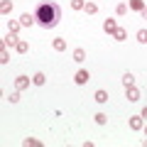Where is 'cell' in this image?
I'll use <instances>...</instances> for the list:
<instances>
[{
	"label": "cell",
	"instance_id": "6da1fadb",
	"mask_svg": "<svg viewBox=\"0 0 147 147\" xmlns=\"http://www.w3.org/2000/svg\"><path fill=\"white\" fill-rule=\"evenodd\" d=\"M34 17H37V25L44 27V30H49V27H57L59 20H61V7H59L57 3H42V5L37 7Z\"/></svg>",
	"mask_w": 147,
	"mask_h": 147
},
{
	"label": "cell",
	"instance_id": "7a4b0ae2",
	"mask_svg": "<svg viewBox=\"0 0 147 147\" xmlns=\"http://www.w3.org/2000/svg\"><path fill=\"white\" fill-rule=\"evenodd\" d=\"M74 81H76L79 86H84V84H88V81H91V74L86 71V69H79V71H76V76H74Z\"/></svg>",
	"mask_w": 147,
	"mask_h": 147
},
{
	"label": "cell",
	"instance_id": "3957f363",
	"mask_svg": "<svg viewBox=\"0 0 147 147\" xmlns=\"http://www.w3.org/2000/svg\"><path fill=\"white\" fill-rule=\"evenodd\" d=\"M142 127H145V118H142V115H132L130 118V130H142Z\"/></svg>",
	"mask_w": 147,
	"mask_h": 147
},
{
	"label": "cell",
	"instance_id": "277c9868",
	"mask_svg": "<svg viewBox=\"0 0 147 147\" xmlns=\"http://www.w3.org/2000/svg\"><path fill=\"white\" fill-rule=\"evenodd\" d=\"M30 76H17V79H15V88L17 91H25V88H30Z\"/></svg>",
	"mask_w": 147,
	"mask_h": 147
},
{
	"label": "cell",
	"instance_id": "5b68a950",
	"mask_svg": "<svg viewBox=\"0 0 147 147\" xmlns=\"http://www.w3.org/2000/svg\"><path fill=\"white\" fill-rule=\"evenodd\" d=\"M127 100H130V103H137V100H140V88H135V86H127Z\"/></svg>",
	"mask_w": 147,
	"mask_h": 147
},
{
	"label": "cell",
	"instance_id": "8992f818",
	"mask_svg": "<svg viewBox=\"0 0 147 147\" xmlns=\"http://www.w3.org/2000/svg\"><path fill=\"white\" fill-rule=\"evenodd\" d=\"M17 42H20V39H17L15 32H7V37L3 39V47H17Z\"/></svg>",
	"mask_w": 147,
	"mask_h": 147
},
{
	"label": "cell",
	"instance_id": "52a82bcc",
	"mask_svg": "<svg viewBox=\"0 0 147 147\" xmlns=\"http://www.w3.org/2000/svg\"><path fill=\"white\" fill-rule=\"evenodd\" d=\"M20 22H22V27H32V25L37 22V17H34V15H30V12H22Z\"/></svg>",
	"mask_w": 147,
	"mask_h": 147
},
{
	"label": "cell",
	"instance_id": "ba28073f",
	"mask_svg": "<svg viewBox=\"0 0 147 147\" xmlns=\"http://www.w3.org/2000/svg\"><path fill=\"white\" fill-rule=\"evenodd\" d=\"M103 30H105V32H108V34H113V32H115V30H118V22H115V20H113V17H108V20H105V22H103Z\"/></svg>",
	"mask_w": 147,
	"mask_h": 147
},
{
	"label": "cell",
	"instance_id": "9c48e42d",
	"mask_svg": "<svg viewBox=\"0 0 147 147\" xmlns=\"http://www.w3.org/2000/svg\"><path fill=\"white\" fill-rule=\"evenodd\" d=\"M32 84H34V86H44V84H47V76H44L42 71H37L34 76H32Z\"/></svg>",
	"mask_w": 147,
	"mask_h": 147
},
{
	"label": "cell",
	"instance_id": "30bf717a",
	"mask_svg": "<svg viewBox=\"0 0 147 147\" xmlns=\"http://www.w3.org/2000/svg\"><path fill=\"white\" fill-rule=\"evenodd\" d=\"M52 47L57 49V52H64V49H66V39H64V37H57V39L52 42Z\"/></svg>",
	"mask_w": 147,
	"mask_h": 147
},
{
	"label": "cell",
	"instance_id": "8fae6325",
	"mask_svg": "<svg viewBox=\"0 0 147 147\" xmlns=\"http://www.w3.org/2000/svg\"><path fill=\"white\" fill-rule=\"evenodd\" d=\"M125 37H127V30H125V27H118V30L113 32V39H118V42H123Z\"/></svg>",
	"mask_w": 147,
	"mask_h": 147
},
{
	"label": "cell",
	"instance_id": "7c38bea8",
	"mask_svg": "<svg viewBox=\"0 0 147 147\" xmlns=\"http://www.w3.org/2000/svg\"><path fill=\"white\" fill-rule=\"evenodd\" d=\"M123 86H125V88H127V86H135V76H132L130 71L123 74Z\"/></svg>",
	"mask_w": 147,
	"mask_h": 147
},
{
	"label": "cell",
	"instance_id": "4fadbf2b",
	"mask_svg": "<svg viewBox=\"0 0 147 147\" xmlns=\"http://www.w3.org/2000/svg\"><path fill=\"white\" fill-rule=\"evenodd\" d=\"M127 7H130V10H135V12H140L142 7H145V0H130V5H127Z\"/></svg>",
	"mask_w": 147,
	"mask_h": 147
},
{
	"label": "cell",
	"instance_id": "5bb4252c",
	"mask_svg": "<svg viewBox=\"0 0 147 147\" xmlns=\"http://www.w3.org/2000/svg\"><path fill=\"white\" fill-rule=\"evenodd\" d=\"M15 49H17V54H27V52H30V44H27L25 39H20V42H17V47H15Z\"/></svg>",
	"mask_w": 147,
	"mask_h": 147
},
{
	"label": "cell",
	"instance_id": "9a60e30c",
	"mask_svg": "<svg viewBox=\"0 0 147 147\" xmlns=\"http://www.w3.org/2000/svg\"><path fill=\"white\" fill-rule=\"evenodd\" d=\"M0 12H3V15H10V12H12V3H10V0H3V5H0Z\"/></svg>",
	"mask_w": 147,
	"mask_h": 147
},
{
	"label": "cell",
	"instance_id": "2e32d148",
	"mask_svg": "<svg viewBox=\"0 0 147 147\" xmlns=\"http://www.w3.org/2000/svg\"><path fill=\"white\" fill-rule=\"evenodd\" d=\"M84 59H86V52H84V49H74V61L81 64Z\"/></svg>",
	"mask_w": 147,
	"mask_h": 147
},
{
	"label": "cell",
	"instance_id": "e0dca14e",
	"mask_svg": "<svg viewBox=\"0 0 147 147\" xmlns=\"http://www.w3.org/2000/svg\"><path fill=\"white\" fill-rule=\"evenodd\" d=\"M93 98L98 100V103H105V100H108V93H105V91L100 88V91H96V96H93Z\"/></svg>",
	"mask_w": 147,
	"mask_h": 147
},
{
	"label": "cell",
	"instance_id": "ac0fdd59",
	"mask_svg": "<svg viewBox=\"0 0 147 147\" xmlns=\"http://www.w3.org/2000/svg\"><path fill=\"white\" fill-rule=\"evenodd\" d=\"M10 61V54H7V47H3L0 49V64H7Z\"/></svg>",
	"mask_w": 147,
	"mask_h": 147
},
{
	"label": "cell",
	"instance_id": "d6986e66",
	"mask_svg": "<svg viewBox=\"0 0 147 147\" xmlns=\"http://www.w3.org/2000/svg\"><path fill=\"white\" fill-rule=\"evenodd\" d=\"M86 12H88V15H96V12H98V5H96V3H86V7H84Z\"/></svg>",
	"mask_w": 147,
	"mask_h": 147
},
{
	"label": "cell",
	"instance_id": "ffe728a7",
	"mask_svg": "<svg viewBox=\"0 0 147 147\" xmlns=\"http://www.w3.org/2000/svg\"><path fill=\"white\" fill-rule=\"evenodd\" d=\"M96 123H98V125H105V123H108V115H105V113H96V118H93Z\"/></svg>",
	"mask_w": 147,
	"mask_h": 147
},
{
	"label": "cell",
	"instance_id": "44dd1931",
	"mask_svg": "<svg viewBox=\"0 0 147 147\" xmlns=\"http://www.w3.org/2000/svg\"><path fill=\"white\" fill-rule=\"evenodd\" d=\"M22 145H25V147H39L42 142H39V140H34V137H27V140L22 142Z\"/></svg>",
	"mask_w": 147,
	"mask_h": 147
},
{
	"label": "cell",
	"instance_id": "7402d4cb",
	"mask_svg": "<svg viewBox=\"0 0 147 147\" xmlns=\"http://www.w3.org/2000/svg\"><path fill=\"white\" fill-rule=\"evenodd\" d=\"M7 27H10V32H15V34H17V32H20V27H22V22H15V20H10V22H7Z\"/></svg>",
	"mask_w": 147,
	"mask_h": 147
},
{
	"label": "cell",
	"instance_id": "603a6c76",
	"mask_svg": "<svg viewBox=\"0 0 147 147\" xmlns=\"http://www.w3.org/2000/svg\"><path fill=\"white\" fill-rule=\"evenodd\" d=\"M115 15H127V5H125V3H118V7H115Z\"/></svg>",
	"mask_w": 147,
	"mask_h": 147
},
{
	"label": "cell",
	"instance_id": "cb8c5ba5",
	"mask_svg": "<svg viewBox=\"0 0 147 147\" xmlns=\"http://www.w3.org/2000/svg\"><path fill=\"white\" fill-rule=\"evenodd\" d=\"M71 7H74V10H84L86 3H84V0H71Z\"/></svg>",
	"mask_w": 147,
	"mask_h": 147
},
{
	"label": "cell",
	"instance_id": "d4e9b609",
	"mask_svg": "<svg viewBox=\"0 0 147 147\" xmlns=\"http://www.w3.org/2000/svg\"><path fill=\"white\" fill-rule=\"evenodd\" d=\"M137 42L147 44V30H140V32H137Z\"/></svg>",
	"mask_w": 147,
	"mask_h": 147
},
{
	"label": "cell",
	"instance_id": "484cf974",
	"mask_svg": "<svg viewBox=\"0 0 147 147\" xmlns=\"http://www.w3.org/2000/svg\"><path fill=\"white\" fill-rule=\"evenodd\" d=\"M7 100H10V103H17V100H20V91H12V93L7 96Z\"/></svg>",
	"mask_w": 147,
	"mask_h": 147
},
{
	"label": "cell",
	"instance_id": "4316f807",
	"mask_svg": "<svg viewBox=\"0 0 147 147\" xmlns=\"http://www.w3.org/2000/svg\"><path fill=\"white\" fill-rule=\"evenodd\" d=\"M140 17H142V20H147V5H145V7L140 10Z\"/></svg>",
	"mask_w": 147,
	"mask_h": 147
},
{
	"label": "cell",
	"instance_id": "83f0119b",
	"mask_svg": "<svg viewBox=\"0 0 147 147\" xmlns=\"http://www.w3.org/2000/svg\"><path fill=\"white\" fill-rule=\"evenodd\" d=\"M140 115H142V118H147V105H145V108L140 110Z\"/></svg>",
	"mask_w": 147,
	"mask_h": 147
},
{
	"label": "cell",
	"instance_id": "f1b7e54d",
	"mask_svg": "<svg viewBox=\"0 0 147 147\" xmlns=\"http://www.w3.org/2000/svg\"><path fill=\"white\" fill-rule=\"evenodd\" d=\"M145 137H147V127H145Z\"/></svg>",
	"mask_w": 147,
	"mask_h": 147
}]
</instances>
